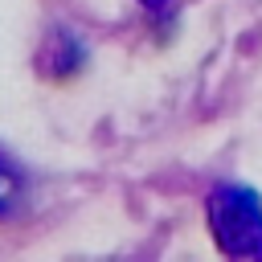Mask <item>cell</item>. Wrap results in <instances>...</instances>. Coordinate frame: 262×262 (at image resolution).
<instances>
[{
	"instance_id": "277c9868",
	"label": "cell",
	"mask_w": 262,
	"mask_h": 262,
	"mask_svg": "<svg viewBox=\"0 0 262 262\" xmlns=\"http://www.w3.org/2000/svg\"><path fill=\"white\" fill-rule=\"evenodd\" d=\"M143 4H151V8H156V4H164V0H143Z\"/></svg>"
},
{
	"instance_id": "7a4b0ae2",
	"label": "cell",
	"mask_w": 262,
	"mask_h": 262,
	"mask_svg": "<svg viewBox=\"0 0 262 262\" xmlns=\"http://www.w3.org/2000/svg\"><path fill=\"white\" fill-rule=\"evenodd\" d=\"M82 57H86V53H82V45H78L70 33H61V29H57V33L49 37L45 53H41V66H45L53 78H66V74H74V70L82 66Z\"/></svg>"
},
{
	"instance_id": "6da1fadb",
	"label": "cell",
	"mask_w": 262,
	"mask_h": 262,
	"mask_svg": "<svg viewBox=\"0 0 262 262\" xmlns=\"http://www.w3.org/2000/svg\"><path fill=\"white\" fill-rule=\"evenodd\" d=\"M209 225L225 254L262 258V201L250 188L221 184L209 192Z\"/></svg>"
},
{
	"instance_id": "3957f363",
	"label": "cell",
	"mask_w": 262,
	"mask_h": 262,
	"mask_svg": "<svg viewBox=\"0 0 262 262\" xmlns=\"http://www.w3.org/2000/svg\"><path fill=\"white\" fill-rule=\"evenodd\" d=\"M16 201H20V176H16V168H8L0 160V217H8L16 209Z\"/></svg>"
}]
</instances>
